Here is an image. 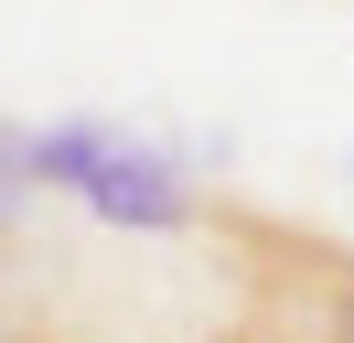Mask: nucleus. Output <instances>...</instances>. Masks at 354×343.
Listing matches in <instances>:
<instances>
[{
	"mask_svg": "<svg viewBox=\"0 0 354 343\" xmlns=\"http://www.w3.org/2000/svg\"><path fill=\"white\" fill-rule=\"evenodd\" d=\"M0 279H11V225H0Z\"/></svg>",
	"mask_w": 354,
	"mask_h": 343,
	"instance_id": "obj_3",
	"label": "nucleus"
},
{
	"mask_svg": "<svg viewBox=\"0 0 354 343\" xmlns=\"http://www.w3.org/2000/svg\"><path fill=\"white\" fill-rule=\"evenodd\" d=\"M279 300H290V343H354V247H290Z\"/></svg>",
	"mask_w": 354,
	"mask_h": 343,
	"instance_id": "obj_2",
	"label": "nucleus"
},
{
	"mask_svg": "<svg viewBox=\"0 0 354 343\" xmlns=\"http://www.w3.org/2000/svg\"><path fill=\"white\" fill-rule=\"evenodd\" d=\"M75 204L97 214V225H129V236H183L194 225V172L172 161L161 140H129V129H97L86 172H75Z\"/></svg>",
	"mask_w": 354,
	"mask_h": 343,
	"instance_id": "obj_1",
	"label": "nucleus"
},
{
	"mask_svg": "<svg viewBox=\"0 0 354 343\" xmlns=\"http://www.w3.org/2000/svg\"><path fill=\"white\" fill-rule=\"evenodd\" d=\"M344 172H354V161H344Z\"/></svg>",
	"mask_w": 354,
	"mask_h": 343,
	"instance_id": "obj_4",
	"label": "nucleus"
}]
</instances>
